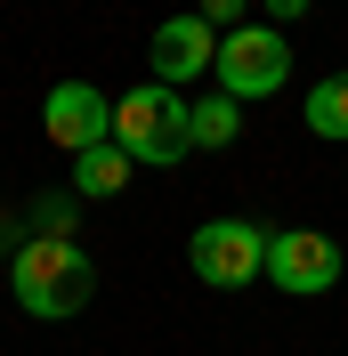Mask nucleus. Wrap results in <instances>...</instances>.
<instances>
[{"instance_id":"11","label":"nucleus","mask_w":348,"mask_h":356,"mask_svg":"<svg viewBox=\"0 0 348 356\" xmlns=\"http://www.w3.org/2000/svg\"><path fill=\"white\" fill-rule=\"evenodd\" d=\"M73 227H81V195H41L33 202V235H73Z\"/></svg>"},{"instance_id":"1","label":"nucleus","mask_w":348,"mask_h":356,"mask_svg":"<svg viewBox=\"0 0 348 356\" xmlns=\"http://www.w3.org/2000/svg\"><path fill=\"white\" fill-rule=\"evenodd\" d=\"M8 291H17L24 316H41V324H65V316L89 308V291H97V267L73 235H24L17 259H8Z\"/></svg>"},{"instance_id":"3","label":"nucleus","mask_w":348,"mask_h":356,"mask_svg":"<svg viewBox=\"0 0 348 356\" xmlns=\"http://www.w3.org/2000/svg\"><path fill=\"white\" fill-rule=\"evenodd\" d=\"M187 267H195V284L211 291H243L267 275V227L260 219H203L187 235Z\"/></svg>"},{"instance_id":"7","label":"nucleus","mask_w":348,"mask_h":356,"mask_svg":"<svg viewBox=\"0 0 348 356\" xmlns=\"http://www.w3.org/2000/svg\"><path fill=\"white\" fill-rule=\"evenodd\" d=\"M219 24H203V8L195 17H162L154 24V81H171V89H187V81H203V73L219 65Z\"/></svg>"},{"instance_id":"6","label":"nucleus","mask_w":348,"mask_h":356,"mask_svg":"<svg viewBox=\"0 0 348 356\" xmlns=\"http://www.w3.org/2000/svg\"><path fill=\"white\" fill-rule=\"evenodd\" d=\"M41 130L57 154H97V146H113V97L106 89H89V81H57L49 89V106H41Z\"/></svg>"},{"instance_id":"9","label":"nucleus","mask_w":348,"mask_h":356,"mask_svg":"<svg viewBox=\"0 0 348 356\" xmlns=\"http://www.w3.org/2000/svg\"><path fill=\"white\" fill-rule=\"evenodd\" d=\"M130 170H138V162L122 154V146H97V154L73 162V195H81V202H106V195H122V186H130Z\"/></svg>"},{"instance_id":"13","label":"nucleus","mask_w":348,"mask_h":356,"mask_svg":"<svg viewBox=\"0 0 348 356\" xmlns=\"http://www.w3.org/2000/svg\"><path fill=\"white\" fill-rule=\"evenodd\" d=\"M267 17H276V24H292V17H308V0H267Z\"/></svg>"},{"instance_id":"5","label":"nucleus","mask_w":348,"mask_h":356,"mask_svg":"<svg viewBox=\"0 0 348 356\" xmlns=\"http://www.w3.org/2000/svg\"><path fill=\"white\" fill-rule=\"evenodd\" d=\"M267 284L292 291V300L332 291L340 284V243H332L324 227H283V235H267Z\"/></svg>"},{"instance_id":"4","label":"nucleus","mask_w":348,"mask_h":356,"mask_svg":"<svg viewBox=\"0 0 348 356\" xmlns=\"http://www.w3.org/2000/svg\"><path fill=\"white\" fill-rule=\"evenodd\" d=\"M292 81V41H283L276 24H235L227 41H219V89L251 106V97H276Z\"/></svg>"},{"instance_id":"8","label":"nucleus","mask_w":348,"mask_h":356,"mask_svg":"<svg viewBox=\"0 0 348 356\" xmlns=\"http://www.w3.org/2000/svg\"><path fill=\"white\" fill-rule=\"evenodd\" d=\"M187 130H195V154H219V146H235V138H243V106L227 97V89H211V97L187 106Z\"/></svg>"},{"instance_id":"10","label":"nucleus","mask_w":348,"mask_h":356,"mask_svg":"<svg viewBox=\"0 0 348 356\" xmlns=\"http://www.w3.org/2000/svg\"><path fill=\"white\" fill-rule=\"evenodd\" d=\"M308 130L348 146V73H324V81L308 89Z\"/></svg>"},{"instance_id":"12","label":"nucleus","mask_w":348,"mask_h":356,"mask_svg":"<svg viewBox=\"0 0 348 356\" xmlns=\"http://www.w3.org/2000/svg\"><path fill=\"white\" fill-rule=\"evenodd\" d=\"M243 8H251V0H203V24H235Z\"/></svg>"},{"instance_id":"2","label":"nucleus","mask_w":348,"mask_h":356,"mask_svg":"<svg viewBox=\"0 0 348 356\" xmlns=\"http://www.w3.org/2000/svg\"><path fill=\"white\" fill-rule=\"evenodd\" d=\"M113 146L138 162V170H171V162L195 154V130H187V97L171 81H146V89H122L113 97Z\"/></svg>"}]
</instances>
